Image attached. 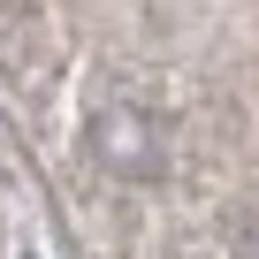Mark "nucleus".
Masks as SVG:
<instances>
[{
	"label": "nucleus",
	"instance_id": "obj_1",
	"mask_svg": "<svg viewBox=\"0 0 259 259\" xmlns=\"http://www.w3.org/2000/svg\"><path fill=\"white\" fill-rule=\"evenodd\" d=\"M99 153H107L114 168H153V138H145L130 114H107V122H99Z\"/></svg>",
	"mask_w": 259,
	"mask_h": 259
}]
</instances>
